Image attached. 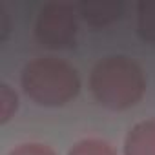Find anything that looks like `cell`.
I'll use <instances>...</instances> for the list:
<instances>
[{"label":"cell","mask_w":155,"mask_h":155,"mask_svg":"<svg viewBox=\"0 0 155 155\" xmlns=\"http://www.w3.org/2000/svg\"><path fill=\"white\" fill-rule=\"evenodd\" d=\"M90 90L101 106L113 111L128 110L144 97L146 75L133 58L110 55L93 66Z\"/></svg>","instance_id":"cell-1"},{"label":"cell","mask_w":155,"mask_h":155,"mask_svg":"<svg viewBox=\"0 0 155 155\" xmlns=\"http://www.w3.org/2000/svg\"><path fill=\"white\" fill-rule=\"evenodd\" d=\"M20 84L28 99L46 108L64 106L81 93L79 71L55 57L29 60L22 69Z\"/></svg>","instance_id":"cell-2"},{"label":"cell","mask_w":155,"mask_h":155,"mask_svg":"<svg viewBox=\"0 0 155 155\" xmlns=\"http://www.w3.org/2000/svg\"><path fill=\"white\" fill-rule=\"evenodd\" d=\"M37 40L49 49H64L75 46L77 40V17L68 4H46L35 22Z\"/></svg>","instance_id":"cell-3"},{"label":"cell","mask_w":155,"mask_h":155,"mask_svg":"<svg viewBox=\"0 0 155 155\" xmlns=\"http://www.w3.org/2000/svg\"><path fill=\"white\" fill-rule=\"evenodd\" d=\"M81 15L93 28H104L122 17L124 4L120 0H90L79 4Z\"/></svg>","instance_id":"cell-4"},{"label":"cell","mask_w":155,"mask_h":155,"mask_svg":"<svg viewBox=\"0 0 155 155\" xmlns=\"http://www.w3.org/2000/svg\"><path fill=\"white\" fill-rule=\"evenodd\" d=\"M124 155H155V119L130 128L124 139Z\"/></svg>","instance_id":"cell-5"},{"label":"cell","mask_w":155,"mask_h":155,"mask_svg":"<svg viewBox=\"0 0 155 155\" xmlns=\"http://www.w3.org/2000/svg\"><path fill=\"white\" fill-rule=\"evenodd\" d=\"M137 33L144 42L155 44V0L137 4Z\"/></svg>","instance_id":"cell-6"},{"label":"cell","mask_w":155,"mask_h":155,"mask_svg":"<svg viewBox=\"0 0 155 155\" xmlns=\"http://www.w3.org/2000/svg\"><path fill=\"white\" fill-rule=\"evenodd\" d=\"M68 155H117V151L102 139H82L71 146Z\"/></svg>","instance_id":"cell-7"},{"label":"cell","mask_w":155,"mask_h":155,"mask_svg":"<svg viewBox=\"0 0 155 155\" xmlns=\"http://www.w3.org/2000/svg\"><path fill=\"white\" fill-rule=\"evenodd\" d=\"M18 110V97L9 84H0V124H6Z\"/></svg>","instance_id":"cell-8"},{"label":"cell","mask_w":155,"mask_h":155,"mask_svg":"<svg viewBox=\"0 0 155 155\" xmlns=\"http://www.w3.org/2000/svg\"><path fill=\"white\" fill-rule=\"evenodd\" d=\"M8 155H57V151L42 142H24L15 146Z\"/></svg>","instance_id":"cell-9"}]
</instances>
